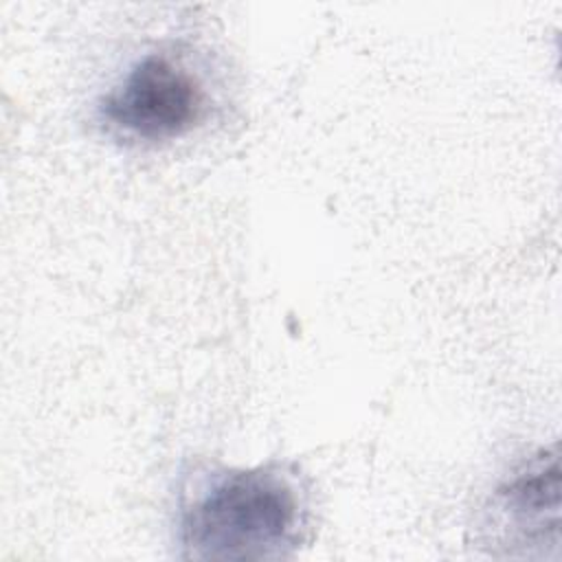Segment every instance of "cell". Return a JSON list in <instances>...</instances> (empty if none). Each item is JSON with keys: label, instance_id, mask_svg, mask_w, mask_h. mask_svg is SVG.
I'll return each instance as SVG.
<instances>
[{"label": "cell", "instance_id": "obj_1", "mask_svg": "<svg viewBox=\"0 0 562 562\" xmlns=\"http://www.w3.org/2000/svg\"><path fill=\"white\" fill-rule=\"evenodd\" d=\"M310 529V492L292 463L195 465L176 503L182 560H281Z\"/></svg>", "mask_w": 562, "mask_h": 562}, {"label": "cell", "instance_id": "obj_2", "mask_svg": "<svg viewBox=\"0 0 562 562\" xmlns=\"http://www.w3.org/2000/svg\"><path fill=\"white\" fill-rule=\"evenodd\" d=\"M206 108V88L182 57L147 53L99 99L97 119L125 140L165 143L198 127Z\"/></svg>", "mask_w": 562, "mask_h": 562}, {"label": "cell", "instance_id": "obj_3", "mask_svg": "<svg viewBox=\"0 0 562 562\" xmlns=\"http://www.w3.org/2000/svg\"><path fill=\"white\" fill-rule=\"evenodd\" d=\"M472 542L492 558L560 555L558 446L540 448L503 479L474 516Z\"/></svg>", "mask_w": 562, "mask_h": 562}]
</instances>
